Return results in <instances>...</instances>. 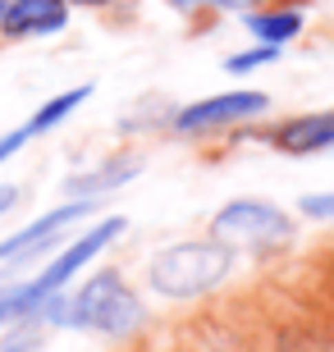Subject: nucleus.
<instances>
[{
    "label": "nucleus",
    "mask_w": 334,
    "mask_h": 352,
    "mask_svg": "<svg viewBox=\"0 0 334 352\" xmlns=\"http://www.w3.org/2000/svg\"><path fill=\"white\" fill-rule=\"evenodd\" d=\"M41 320L60 329H92L105 339H124L147 320V311H142V298L115 270H101L87 284H78L74 293H55L41 307Z\"/></svg>",
    "instance_id": "obj_1"
},
{
    "label": "nucleus",
    "mask_w": 334,
    "mask_h": 352,
    "mask_svg": "<svg viewBox=\"0 0 334 352\" xmlns=\"http://www.w3.org/2000/svg\"><path fill=\"white\" fill-rule=\"evenodd\" d=\"M330 352H334V348H330Z\"/></svg>",
    "instance_id": "obj_18"
},
{
    "label": "nucleus",
    "mask_w": 334,
    "mask_h": 352,
    "mask_svg": "<svg viewBox=\"0 0 334 352\" xmlns=\"http://www.w3.org/2000/svg\"><path fill=\"white\" fill-rule=\"evenodd\" d=\"M19 206V183H0V215H10Z\"/></svg>",
    "instance_id": "obj_15"
},
{
    "label": "nucleus",
    "mask_w": 334,
    "mask_h": 352,
    "mask_svg": "<svg viewBox=\"0 0 334 352\" xmlns=\"http://www.w3.org/2000/svg\"><path fill=\"white\" fill-rule=\"evenodd\" d=\"M96 206H101V201H92V197H74V201H65V206L37 215L32 224H23L19 234L0 238V265H28V261H37V256H46V252H51L74 224L87 220Z\"/></svg>",
    "instance_id": "obj_4"
},
{
    "label": "nucleus",
    "mask_w": 334,
    "mask_h": 352,
    "mask_svg": "<svg viewBox=\"0 0 334 352\" xmlns=\"http://www.w3.org/2000/svg\"><path fill=\"white\" fill-rule=\"evenodd\" d=\"M266 110H270L266 91H220V96H206V101L174 110L169 124L183 138H197V133H216V129H229V124H243V119H257Z\"/></svg>",
    "instance_id": "obj_5"
},
{
    "label": "nucleus",
    "mask_w": 334,
    "mask_h": 352,
    "mask_svg": "<svg viewBox=\"0 0 334 352\" xmlns=\"http://www.w3.org/2000/svg\"><path fill=\"white\" fill-rule=\"evenodd\" d=\"M174 10H197V5H206V10H252V0H169Z\"/></svg>",
    "instance_id": "obj_14"
},
{
    "label": "nucleus",
    "mask_w": 334,
    "mask_h": 352,
    "mask_svg": "<svg viewBox=\"0 0 334 352\" xmlns=\"http://www.w3.org/2000/svg\"><path fill=\"white\" fill-rule=\"evenodd\" d=\"M69 5H115V0H69Z\"/></svg>",
    "instance_id": "obj_16"
},
{
    "label": "nucleus",
    "mask_w": 334,
    "mask_h": 352,
    "mask_svg": "<svg viewBox=\"0 0 334 352\" xmlns=\"http://www.w3.org/2000/svg\"><path fill=\"white\" fill-rule=\"evenodd\" d=\"M83 101H92V82H78V87H69V91H60V96H51V101H41L32 115L19 124L23 129V138L32 142V138H41V133H51V129H60L69 115H74Z\"/></svg>",
    "instance_id": "obj_10"
},
{
    "label": "nucleus",
    "mask_w": 334,
    "mask_h": 352,
    "mask_svg": "<svg viewBox=\"0 0 334 352\" xmlns=\"http://www.w3.org/2000/svg\"><path fill=\"white\" fill-rule=\"evenodd\" d=\"M41 325H46L41 316L10 325V339H0V352H37L41 348Z\"/></svg>",
    "instance_id": "obj_11"
},
{
    "label": "nucleus",
    "mask_w": 334,
    "mask_h": 352,
    "mask_svg": "<svg viewBox=\"0 0 334 352\" xmlns=\"http://www.w3.org/2000/svg\"><path fill=\"white\" fill-rule=\"evenodd\" d=\"M0 14H5V0H0Z\"/></svg>",
    "instance_id": "obj_17"
},
{
    "label": "nucleus",
    "mask_w": 334,
    "mask_h": 352,
    "mask_svg": "<svg viewBox=\"0 0 334 352\" xmlns=\"http://www.w3.org/2000/svg\"><path fill=\"white\" fill-rule=\"evenodd\" d=\"M69 23V0H5L0 32L10 41L19 37H51Z\"/></svg>",
    "instance_id": "obj_6"
},
{
    "label": "nucleus",
    "mask_w": 334,
    "mask_h": 352,
    "mask_svg": "<svg viewBox=\"0 0 334 352\" xmlns=\"http://www.w3.org/2000/svg\"><path fill=\"white\" fill-rule=\"evenodd\" d=\"M298 210H302L307 220H334V192H307L298 201Z\"/></svg>",
    "instance_id": "obj_13"
},
{
    "label": "nucleus",
    "mask_w": 334,
    "mask_h": 352,
    "mask_svg": "<svg viewBox=\"0 0 334 352\" xmlns=\"http://www.w3.org/2000/svg\"><path fill=\"white\" fill-rule=\"evenodd\" d=\"M293 215L261 197H238L211 215V238L233 252H280L293 243Z\"/></svg>",
    "instance_id": "obj_3"
},
{
    "label": "nucleus",
    "mask_w": 334,
    "mask_h": 352,
    "mask_svg": "<svg viewBox=\"0 0 334 352\" xmlns=\"http://www.w3.org/2000/svg\"><path fill=\"white\" fill-rule=\"evenodd\" d=\"M233 270V248L220 238H193V243H169L147 261V284L160 298H202L220 288Z\"/></svg>",
    "instance_id": "obj_2"
},
{
    "label": "nucleus",
    "mask_w": 334,
    "mask_h": 352,
    "mask_svg": "<svg viewBox=\"0 0 334 352\" xmlns=\"http://www.w3.org/2000/svg\"><path fill=\"white\" fill-rule=\"evenodd\" d=\"M307 23V14L298 10V5H275V10H247L243 14V28L252 32L257 41L266 46H284V41H293Z\"/></svg>",
    "instance_id": "obj_9"
},
{
    "label": "nucleus",
    "mask_w": 334,
    "mask_h": 352,
    "mask_svg": "<svg viewBox=\"0 0 334 352\" xmlns=\"http://www.w3.org/2000/svg\"><path fill=\"white\" fill-rule=\"evenodd\" d=\"M270 146L284 156H316V151H334V110H316V115L284 119L270 133Z\"/></svg>",
    "instance_id": "obj_7"
},
{
    "label": "nucleus",
    "mask_w": 334,
    "mask_h": 352,
    "mask_svg": "<svg viewBox=\"0 0 334 352\" xmlns=\"http://www.w3.org/2000/svg\"><path fill=\"white\" fill-rule=\"evenodd\" d=\"M280 60V46H266V41H257L252 51H238V55H229L225 60V69L229 74H252V69H261V65H275Z\"/></svg>",
    "instance_id": "obj_12"
},
{
    "label": "nucleus",
    "mask_w": 334,
    "mask_h": 352,
    "mask_svg": "<svg viewBox=\"0 0 334 352\" xmlns=\"http://www.w3.org/2000/svg\"><path fill=\"white\" fill-rule=\"evenodd\" d=\"M138 170H142L138 156H115V160H105L101 170L65 179V192H69V197H92V201H101L105 192H115V188H124V183L138 179Z\"/></svg>",
    "instance_id": "obj_8"
}]
</instances>
